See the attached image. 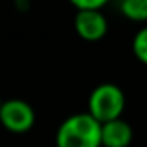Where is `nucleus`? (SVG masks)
<instances>
[{
	"label": "nucleus",
	"mask_w": 147,
	"mask_h": 147,
	"mask_svg": "<svg viewBox=\"0 0 147 147\" xmlns=\"http://www.w3.org/2000/svg\"><path fill=\"white\" fill-rule=\"evenodd\" d=\"M71 5L76 11H102L107 2L106 0H73Z\"/></svg>",
	"instance_id": "obj_8"
},
{
	"label": "nucleus",
	"mask_w": 147,
	"mask_h": 147,
	"mask_svg": "<svg viewBox=\"0 0 147 147\" xmlns=\"http://www.w3.org/2000/svg\"><path fill=\"white\" fill-rule=\"evenodd\" d=\"M126 106V97L116 83H100L88 95V114L100 125L119 119Z\"/></svg>",
	"instance_id": "obj_2"
},
{
	"label": "nucleus",
	"mask_w": 147,
	"mask_h": 147,
	"mask_svg": "<svg viewBox=\"0 0 147 147\" xmlns=\"http://www.w3.org/2000/svg\"><path fill=\"white\" fill-rule=\"evenodd\" d=\"M121 14L135 23L147 21V0H123L119 4Z\"/></svg>",
	"instance_id": "obj_6"
},
{
	"label": "nucleus",
	"mask_w": 147,
	"mask_h": 147,
	"mask_svg": "<svg viewBox=\"0 0 147 147\" xmlns=\"http://www.w3.org/2000/svg\"><path fill=\"white\" fill-rule=\"evenodd\" d=\"M131 50H133V55L142 64H147V26L140 28L135 33L131 40Z\"/></svg>",
	"instance_id": "obj_7"
},
{
	"label": "nucleus",
	"mask_w": 147,
	"mask_h": 147,
	"mask_svg": "<svg viewBox=\"0 0 147 147\" xmlns=\"http://www.w3.org/2000/svg\"><path fill=\"white\" fill-rule=\"evenodd\" d=\"M0 106H2V97H0Z\"/></svg>",
	"instance_id": "obj_9"
},
{
	"label": "nucleus",
	"mask_w": 147,
	"mask_h": 147,
	"mask_svg": "<svg viewBox=\"0 0 147 147\" xmlns=\"http://www.w3.org/2000/svg\"><path fill=\"white\" fill-rule=\"evenodd\" d=\"M133 140V130L128 121L114 119L100 125V147H128Z\"/></svg>",
	"instance_id": "obj_5"
},
{
	"label": "nucleus",
	"mask_w": 147,
	"mask_h": 147,
	"mask_svg": "<svg viewBox=\"0 0 147 147\" xmlns=\"http://www.w3.org/2000/svg\"><path fill=\"white\" fill-rule=\"evenodd\" d=\"M57 147H100V123L88 113L67 116L55 131Z\"/></svg>",
	"instance_id": "obj_1"
},
{
	"label": "nucleus",
	"mask_w": 147,
	"mask_h": 147,
	"mask_svg": "<svg viewBox=\"0 0 147 147\" xmlns=\"http://www.w3.org/2000/svg\"><path fill=\"white\" fill-rule=\"evenodd\" d=\"M36 119L35 109L24 99H7L0 106V125L7 131L21 135L33 128Z\"/></svg>",
	"instance_id": "obj_3"
},
{
	"label": "nucleus",
	"mask_w": 147,
	"mask_h": 147,
	"mask_svg": "<svg viewBox=\"0 0 147 147\" xmlns=\"http://www.w3.org/2000/svg\"><path fill=\"white\" fill-rule=\"evenodd\" d=\"M75 30L87 42H97L107 33V19L102 11H76Z\"/></svg>",
	"instance_id": "obj_4"
}]
</instances>
